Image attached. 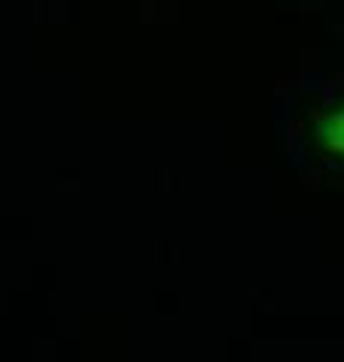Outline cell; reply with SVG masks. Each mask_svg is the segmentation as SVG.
<instances>
[{"label": "cell", "mask_w": 344, "mask_h": 362, "mask_svg": "<svg viewBox=\"0 0 344 362\" xmlns=\"http://www.w3.org/2000/svg\"><path fill=\"white\" fill-rule=\"evenodd\" d=\"M314 145L332 160H344V100L332 109L320 112L314 121Z\"/></svg>", "instance_id": "6da1fadb"}]
</instances>
